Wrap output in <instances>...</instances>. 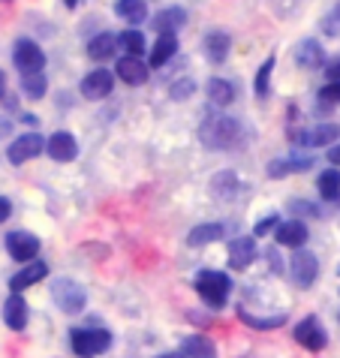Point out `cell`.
<instances>
[{
	"label": "cell",
	"mask_w": 340,
	"mask_h": 358,
	"mask_svg": "<svg viewBox=\"0 0 340 358\" xmlns=\"http://www.w3.org/2000/svg\"><path fill=\"white\" fill-rule=\"evenodd\" d=\"M307 169H313V157H286V160H271L265 166V172L268 178H274V181H280V178H286V175H295V172H307Z\"/></svg>",
	"instance_id": "ac0fdd59"
},
{
	"label": "cell",
	"mask_w": 340,
	"mask_h": 358,
	"mask_svg": "<svg viewBox=\"0 0 340 358\" xmlns=\"http://www.w3.org/2000/svg\"><path fill=\"white\" fill-rule=\"evenodd\" d=\"M277 223H280V217H277V214H268V217H262V220L256 223V229H253V238H265L268 232H274Z\"/></svg>",
	"instance_id": "74e56055"
},
{
	"label": "cell",
	"mask_w": 340,
	"mask_h": 358,
	"mask_svg": "<svg viewBox=\"0 0 340 358\" xmlns=\"http://www.w3.org/2000/svg\"><path fill=\"white\" fill-rule=\"evenodd\" d=\"M295 64L302 69H319L325 66V48L323 43H316V39H302V43L295 45Z\"/></svg>",
	"instance_id": "e0dca14e"
},
{
	"label": "cell",
	"mask_w": 340,
	"mask_h": 358,
	"mask_svg": "<svg viewBox=\"0 0 340 358\" xmlns=\"http://www.w3.org/2000/svg\"><path fill=\"white\" fill-rule=\"evenodd\" d=\"M292 337L310 352H323L328 346V331L323 328V322H319L316 316H304V320L292 328Z\"/></svg>",
	"instance_id": "8992f818"
},
{
	"label": "cell",
	"mask_w": 340,
	"mask_h": 358,
	"mask_svg": "<svg viewBox=\"0 0 340 358\" xmlns=\"http://www.w3.org/2000/svg\"><path fill=\"white\" fill-rule=\"evenodd\" d=\"M64 3H66L69 9H76V6H78V0H64Z\"/></svg>",
	"instance_id": "bcb514c9"
},
{
	"label": "cell",
	"mask_w": 340,
	"mask_h": 358,
	"mask_svg": "<svg viewBox=\"0 0 340 358\" xmlns=\"http://www.w3.org/2000/svg\"><path fill=\"white\" fill-rule=\"evenodd\" d=\"M208 99H211V106H229L235 99V85L232 82H226V78H220L214 76L211 82H208Z\"/></svg>",
	"instance_id": "83f0119b"
},
{
	"label": "cell",
	"mask_w": 340,
	"mask_h": 358,
	"mask_svg": "<svg viewBox=\"0 0 340 358\" xmlns=\"http://www.w3.org/2000/svg\"><path fill=\"white\" fill-rule=\"evenodd\" d=\"M115 13L121 15L127 24H142V22H148V3H145V0H118Z\"/></svg>",
	"instance_id": "4316f807"
},
{
	"label": "cell",
	"mask_w": 340,
	"mask_h": 358,
	"mask_svg": "<svg viewBox=\"0 0 340 358\" xmlns=\"http://www.w3.org/2000/svg\"><path fill=\"white\" fill-rule=\"evenodd\" d=\"M184 24H187V9H181V6H166L151 18V27L157 34H175V31H181Z\"/></svg>",
	"instance_id": "d6986e66"
},
{
	"label": "cell",
	"mask_w": 340,
	"mask_h": 358,
	"mask_svg": "<svg viewBox=\"0 0 340 358\" xmlns=\"http://www.w3.org/2000/svg\"><path fill=\"white\" fill-rule=\"evenodd\" d=\"M43 151H45V138L39 133H24L6 148V157L13 166H24L27 160H34V157H39Z\"/></svg>",
	"instance_id": "ba28073f"
},
{
	"label": "cell",
	"mask_w": 340,
	"mask_h": 358,
	"mask_svg": "<svg viewBox=\"0 0 340 358\" xmlns=\"http://www.w3.org/2000/svg\"><path fill=\"white\" fill-rule=\"evenodd\" d=\"M202 52L211 64H223L229 57V52H232V36H229L226 31H211L202 43Z\"/></svg>",
	"instance_id": "ffe728a7"
},
{
	"label": "cell",
	"mask_w": 340,
	"mask_h": 358,
	"mask_svg": "<svg viewBox=\"0 0 340 358\" xmlns=\"http://www.w3.org/2000/svg\"><path fill=\"white\" fill-rule=\"evenodd\" d=\"M52 301L57 304V310L66 313V316H78L87 304V292L82 283L69 280V277H57L52 280Z\"/></svg>",
	"instance_id": "277c9868"
},
{
	"label": "cell",
	"mask_w": 340,
	"mask_h": 358,
	"mask_svg": "<svg viewBox=\"0 0 340 358\" xmlns=\"http://www.w3.org/2000/svg\"><path fill=\"white\" fill-rule=\"evenodd\" d=\"M274 64H277V57L274 55H268V61H262V66H259V73H256V96H268V87H271V73H274Z\"/></svg>",
	"instance_id": "836d02e7"
},
{
	"label": "cell",
	"mask_w": 340,
	"mask_h": 358,
	"mask_svg": "<svg viewBox=\"0 0 340 358\" xmlns=\"http://www.w3.org/2000/svg\"><path fill=\"white\" fill-rule=\"evenodd\" d=\"M307 238H310V232H307L304 220H295V217H292V220L277 223V229H274V244L277 247H289V250H295V247H304Z\"/></svg>",
	"instance_id": "7c38bea8"
},
{
	"label": "cell",
	"mask_w": 340,
	"mask_h": 358,
	"mask_svg": "<svg viewBox=\"0 0 340 358\" xmlns=\"http://www.w3.org/2000/svg\"><path fill=\"white\" fill-rule=\"evenodd\" d=\"M319 108H323V112H325V108H334L337 103H340V78H337V82H328L325 87H319Z\"/></svg>",
	"instance_id": "e575fe53"
},
{
	"label": "cell",
	"mask_w": 340,
	"mask_h": 358,
	"mask_svg": "<svg viewBox=\"0 0 340 358\" xmlns=\"http://www.w3.org/2000/svg\"><path fill=\"white\" fill-rule=\"evenodd\" d=\"M256 238L253 235H241V238H232V244H229V268H235V271H244V268L253 265L256 259Z\"/></svg>",
	"instance_id": "5bb4252c"
},
{
	"label": "cell",
	"mask_w": 340,
	"mask_h": 358,
	"mask_svg": "<svg viewBox=\"0 0 340 358\" xmlns=\"http://www.w3.org/2000/svg\"><path fill=\"white\" fill-rule=\"evenodd\" d=\"M325 76H328V82H337L340 78V57H334V61L325 64Z\"/></svg>",
	"instance_id": "ab89813d"
},
{
	"label": "cell",
	"mask_w": 340,
	"mask_h": 358,
	"mask_svg": "<svg viewBox=\"0 0 340 358\" xmlns=\"http://www.w3.org/2000/svg\"><path fill=\"white\" fill-rule=\"evenodd\" d=\"M9 214H13V202L0 196V223H3V220H9Z\"/></svg>",
	"instance_id": "60d3db41"
},
{
	"label": "cell",
	"mask_w": 340,
	"mask_h": 358,
	"mask_svg": "<svg viewBox=\"0 0 340 358\" xmlns=\"http://www.w3.org/2000/svg\"><path fill=\"white\" fill-rule=\"evenodd\" d=\"M13 64L18 66V73H36L45 66V52L34 39H18L13 48Z\"/></svg>",
	"instance_id": "9c48e42d"
},
{
	"label": "cell",
	"mask_w": 340,
	"mask_h": 358,
	"mask_svg": "<svg viewBox=\"0 0 340 358\" xmlns=\"http://www.w3.org/2000/svg\"><path fill=\"white\" fill-rule=\"evenodd\" d=\"M118 48H124L127 55L142 57L145 55V34L139 31V27H129V31H124L121 36H118Z\"/></svg>",
	"instance_id": "1f68e13d"
},
{
	"label": "cell",
	"mask_w": 340,
	"mask_h": 358,
	"mask_svg": "<svg viewBox=\"0 0 340 358\" xmlns=\"http://www.w3.org/2000/svg\"><path fill=\"white\" fill-rule=\"evenodd\" d=\"M337 322H340V313H337Z\"/></svg>",
	"instance_id": "c3c4849f"
},
{
	"label": "cell",
	"mask_w": 340,
	"mask_h": 358,
	"mask_svg": "<svg viewBox=\"0 0 340 358\" xmlns=\"http://www.w3.org/2000/svg\"><path fill=\"white\" fill-rule=\"evenodd\" d=\"M3 244H6V253L13 256L15 262H31V259H36V253H39V238L34 232H27V229H15V232H9Z\"/></svg>",
	"instance_id": "52a82bcc"
},
{
	"label": "cell",
	"mask_w": 340,
	"mask_h": 358,
	"mask_svg": "<svg viewBox=\"0 0 340 358\" xmlns=\"http://www.w3.org/2000/svg\"><path fill=\"white\" fill-rule=\"evenodd\" d=\"M27 316H31V310H27V301L22 298V292H13L3 301V322L13 328V331H24Z\"/></svg>",
	"instance_id": "2e32d148"
},
{
	"label": "cell",
	"mask_w": 340,
	"mask_h": 358,
	"mask_svg": "<svg viewBox=\"0 0 340 358\" xmlns=\"http://www.w3.org/2000/svg\"><path fill=\"white\" fill-rule=\"evenodd\" d=\"M340 138V124H316L304 136V148H328Z\"/></svg>",
	"instance_id": "484cf974"
},
{
	"label": "cell",
	"mask_w": 340,
	"mask_h": 358,
	"mask_svg": "<svg viewBox=\"0 0 340 358\" xmlns=\"http://www.w3.org/2000/svg\"><path fill=\"white\" fill-rule=\"evenodd\" d=\"M24 265L27 268H22L18 274L9 277V289H13V292H24L27 286H34V283H39V280H45V277H48V265L43 259H31Z\"/></svg>",
	"instance_id": "9a60e30c"
},
{
	"label": "cell",
	"mask_w": 340,
	"mask_h": 358,
	"mask_svg": "<svg viewBox=\"0 0 340 358\" xmlns=\"http://www.w3.org/2000/svg\"><path fill=\"white\" fill-rule=\"evenodd\" d=\"M244 138V127L241 121L229 115H214L199 127V142H202L208 151H232V148L241 145Z\"/></svg>",
	"instance_id": "6da1fadb"
},
{
	"label": "cell",
	"mask_w": 340,
	"mask_h": 358,
	"mask_svg": "<svg viewBox=\"0 0 340 358\" xmlns=\"http://www.w3.org/2000/svg\"><path fill=\"white\" fill-rule=\"evenodd\" d=\"M22 121H24L27 127H36V124H39V117H36V115H22Z\"/></svg>",
	"instance_id": "ee69618b"
},
{
	"label": "cell",
	"mask_w": 340,
	"mask_h": 358,
	"mask_svg": "<svg viewBox=\"0 0 340 358\" xmlns=\"http://www.w3.org/2000/svg\"><path fill=\"white\" fill-rule=\"evenodd\" d=\"M9 133H13V121L6 115H0V138H6Z\"/></svg>",
	"instance_id": "7bdbcfd3"
},
{
	"label": "cell",
	"mask_w": 340,
	"mask_h": 358,
	"mask_svg": "<svg viewBox=\"0 0 340 358\" xmlns=\"http://www.w3.org/2000/svg\"><path fill=\"white\" fill-rule=\"evenodd\" d=\"M223 235H226V226H223V223H199V226L190 229L187 244H190V247H205V244L220 241Z\"/></svg>",
	"instance_id": "cb8c5ba5"
},
{
	"label": "cell",
	"mask_w": 340,
	"mask_h": 358,
	"mask_svg": "<svg viewBox=\"0 0 340 358\" xmlns=\"http://www.w3.org/2000/svg\"><path fill=\"white\" fill-rule=\"evenodd\" d=\"M323 31H325L328 36H337V34H340V3L323 18Z\"/></svg>",
	"instance_id": "8d00e7d4"
},
{
	"label": "cell",
	"mask_w": 340,
	"mask_h": 358,
	"mask_svg": "<svg viewBox=\"0 0 340 358\" xmlns=\"http://www.w3.org/2000/svg\"><path fill=\"white\" fill-rule=\"evenodd\" d=\"M22 91L27 99H43L48 91V78L43 76V69L36 73H22Z\"/></svg>",
	"instance_id": "4dcf8cb0"
},
{
	"label": "cell",
	"mask_w": 340,
	"mask_h": 358,
	"mask_svg": "<svg viewBox=\"0 0 340 358\" xmlns=\"http://www.w3.org/2000/svg\"><path fill=\"white\" fill-rule=\"evenodd\" d=\"M112 87H115V73H108V69L99 66L82 78V87H78V91H82L85 99H94L97 103V99H106L112 94Z\"/></svg>",
	"instance_id": "30bf717a"
},
{
	"label": "cell",
	"mask_w": 340,
	"mask_h": 358,
	"mask_svg": "<svg viewBox=\"0 0 340 358\" xmlns=\"http://www.w3.org/2000/svg\"><path fill=\"white\" fill-rule=\"evenodd\" d=\"M157 358H184L181 352H163V355H157Z\"/></svg>",
	"instance_id": "f6af8a7d"
},
{
	"label": "cell",
	"mask_w": 340,
	"mask_h": 358,
	"mask_svg": "<svg viewBox=\"0 0 340 358\" xmlns=\"http://www.w3.org/2000/svg\"><path fill=\"white\" fill-rule=\"evenodd\" d=\"M118 55V36H112V34H97L91 43H87V57L91 61H112V57Z\"/></svg>",
	"instance_id": "603a6c76"
},
{
	"label": "cell",
	"mask_w": 340,
	"mask_h": 358,
	"mask_svg": "<svg viewBox=\"0 0 340 358\" xmlns=\"http://www.w3.org/2000/svg\"><path fill=\"white\" fill-rule=\"evenodd\" d=\"M238 320L244 325L256 328V331H274V328L286 325V313H271V316H259V313H250L244 304H238Z\"/></svg>",
	"instance_id": "44dd1931"
},
{
	"label": "cell",
	"mask_w": 340,
	"mask_h": 358,
	"mask_svg": "<svg viewBox=\"0 0 340 358\" xmlns=\"http://www.w3.org/2000/svg\"><path fill=\"white\" fill-rule=\"evenodd\" d=\"M3 85H6V78H3V73H0V96H3Z\"/></svg>",
	"instance_id": "7dc6e473"
},
{
	"label": "cell",
	"mask_w": 340,
	"mask_h": 358,
	"mask_svg": "<svg viewBox=\"0 0 340 358\" xmlns=\"http://www.w3.org/2000/svg\"><path fill=\"white\" fill-rule=\"evenodd\" d=\"M328 163H332V166H340V142L328 145Z\"/></svg>",
	"instance_id": "b9f144b4"
},
{
	"label": "cell",
	"mask_w": 340,
	"mask_h": 358,
	"mask_svg": "<svg viewBox=\"0 0 340 358\" xmlns=\"http://www.w3.org/2000/svg\"><path fill=\"white\" fill-rule=\"evenodd\" d=\"M241 181H238V175L235 172H220L214 181H211V193L217 199H235L238 193H241Z\"/></svg>",
	"instance_id": "f1b7e54d"
},
{
	"label": "cell",
	"mask_w": 340,
	"mask_h": 358,
	"mask_svg": "<svg viewBox=\"0 0 340 358\" xmlns=\"http://www.w3.org/2000/svg\"><path fill=\"white\" fill-rule=\"evenodd\" d=\"M289 211H292L295 220H319V217H323V208L316 202H304V199H292Z\"/></svg>",
	"instance_id": "d6a6232c"
},
{
	"label": "cell",
	"mask_w": 340,
	"mask_h": 358,
	"mask_svg": "<svg viewBox=\"0 0 340 358\" xmlns=\"http://www.w3.org/2000/svg\"><path fill=\"white\" fill-rule=\"evenodd\" d=\"M337 274H340V268H337Z\"/></svg>",
	"instance_id": "681fc988"
},
{
	"label": "cell",
	"mask_w": 340,
	"mask_h": 358,
	"mask_svg": "<svg viewBox=\"0 0 340 358\" xmlns=\"http://www.w3.org/2000/svg\"><path fill=\"white\" fill-rule=\"evenodd\" d=\"M265 262H271V271L274 274H283V262H280V253H277V244L274 247H268V250H265Z\"/></svg>",
	"instance_id": "f35d334b"
},
{
	"label": "cell",
	"mask_w": 340,
	"mask_h": 358,
	"mask_svg": "<svg viewBox=\"0 0 340 358\" xmlns=\"http://www.w3.org/2000/svg\"><path fill=\"white\" fill-rule=\"evenodd\" d=\"M175 52H178V36L175 34H160L154 48H151V57H148V66H163V64H169L175 57Z\"/></svg>",
	"instance_id": "d4e9b609"
},
{
	"label": "cell",
	"mask_w": 340,
	"mask_h": 358,
	"mask_svg": "<svg viewBox=\"0 0 340 358\" xmlns=\"http://www.w3.org/2000/svg\"><path fill=\"white\" fill-rule=\"evenodd\" d=\"M181 355L184 358H217V346L205 334H190L181 343Z\"/></svg>",
	"instance_id": "7402d4cb"
},
{
	"label": "cell",
	"mask_w": 340,
	"mask_h": 358,
	"mask_svg": "<svg viewBox=\"0 0 340 358\" xmlns=\"http://www.w3.org/2000/svg\"><path fill=\"white\" fill-rule=\"evenodd\" d=\"M316 187H319V196H323L325 202H334V199L340 196V172H337V166L334 169H325V172H319Z\"/></svg>",
	"instance_id": "f546056e"
},
{
	"label": "cell",
	"mask_w": 340,
	"mask_h": 358,
	"mask_svg": "<svg viewBox=\"0 0 340 358\" xmlns=\"http://www.w3.org/2000/svg\"><path fill=\"white\" fill-rule=\"evenodd\" d=\"M289 280H292L298 289H310L319 277V259L316 253L304 250V247H295L292 250V259H289Z\"/></svg>",
	"instance_id": "5b68a950"
},
{
	"label": "cell",
	"mask_w": 340,
	"mask_h": 358,
	"mask_svg": "<svg viewBox=\"0 0 340 358\" xmlns=\"http://www.w3.org/2000/svg\"><path fill=\"white\" fill-rule=\"evenodd\" d=\"M115 76L124 78L127 85H145L148 78H151V66L136 55H124V57H118V64H115Z\"/></svg>",
	"instance_id": "4fadbf2b"
},
{
	"label": "cell",
	"mask_w": 340,
	"mask_h": 358,
	"mask_svg": "<svg viewBox=\"0 0 340 358\" xmlns=\"http://www.w3.org/2000/svg\"><path fill=\"white\" fill-rule=\"evenodd\" d=\"M45 154L55 163H73L78 157V142L73 133H52L45 138Z\"/></svg>",
	"instance_id": "8fae6325"
},
{
	"label": "cell",
	"mask_w": 340,
	"mask_h": 358,
	"mask_svg": "<svg viewBox=\"0 0 340 358\" xmlns=\"http://www.w3.org/2000/svg\"><path fill=\"white\" fill-rule=\"evenodd\" d=\"M193 94H196V82L190 76L178 78V82H172V87H169V96L178 99V103H184V99H190Z\"/></svg>",
	"instance_id": "d590c367"
},
{
	"label": "cell",
	"mask_w": 340,
	"mask_h": 358,
	"mask_svg": "<svg viewBox=\"0 0 340 358\" xmlns=\"http://www.w3.org/2000/svg\"><path fill=\"white\" fill-rule=\"evenodd\" d=\"M112 331L108 328H103L99 322L94 325H85V328H69V346H73L76 355L82 358H97L112 350Z\"/></svg>",
	"instance_id": "7a4b0ae2"
},
{
	"label": "cell",
	"mask_w": 340,
	"mask_h": 358,
	"mask_svg": "<svg viewBox=\"0 0 340 358\" xmlns=\"http://www.w3.org/2000/svg\"><path fill=\"white\" fill-rule=\"evenodd\" d=\"M193 286H196L199 298H202L208 307H214V310H220V307L229 301V292H232L229 274L214 271V268H202V271L193 277Z\"/></svg>",
	"instance_id": "3957f363"
}]
</instances>
